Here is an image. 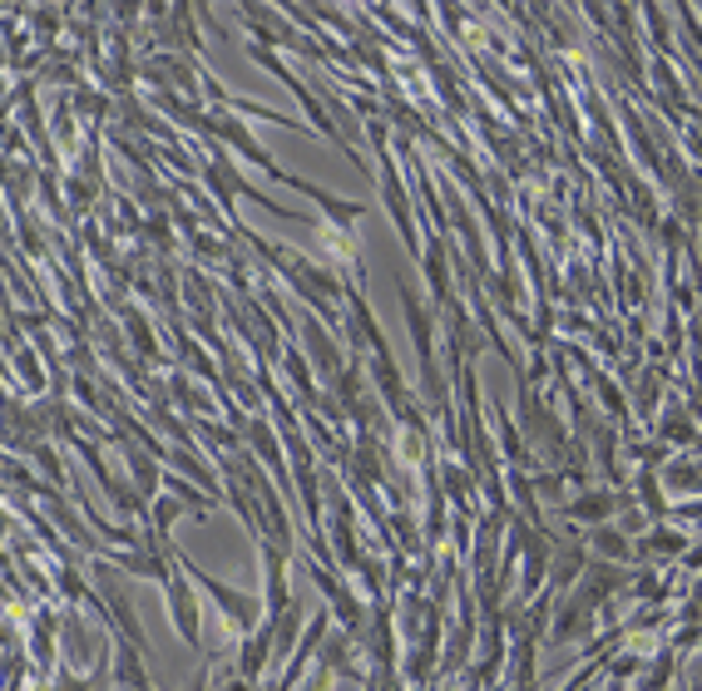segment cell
<instances>
[{
    "instance_id": "cell-1",
    "label": "cell",
    "mask_w": 702,
    "mask_h": 691,
    "mask_svg": "<svg viewBox=\"0 0 702 691\" xmlns=\"http://www.w3.org/2000/svg\"><path fill=\"white\" fill-rule=\"evenodd\" d=\"M173 564H178L188 578H194V588H204V593L213 597V603H218V613H223L227 622H233V632H243V638H253V632H262V628H268V607H262L258 597H248V593H238V588L218 583L213 573H204V568H198L194 558H184V553H178Z\"/></svg>"
},
{
    "instance_id": "cell-2",
    "label": "cell",
    "mask_w": 702,
    "mask_h": 691,
    "mask_svg": "<svg viewBox=\"0 0 702 691\" xmlns=\"http://www.w3.org/2000/svg\"><path fill=\"white\" fill-rule=\"evenodd\" d=\"M262 578H268V597H262V607H268V628H278L282 617H287L292 597H287V553L278 548V543L262 539Z\"/></svg>"
},
{
    "instance_id": "cell-3",
    "label": "cell",
    "mask_w": 702,
    "mask_h": 691,
    "mask_svg": "<svg viewBox=\"0 0 702 691\" xmlns=\"http://www.w3.org/2000/svg\"><path fill=\"white\" fill-rule=\"evenodd\" d=\"M169 613H173V628H178V638L188 642L194 652H204V628H198V603H194V583H184V578L173 573L169 583Z\"/></svg>"
},
{
    "instance_id": "cell-4",
    "label": "cell",
    "mask_w": 702,
    "mask_h": 691,
    "mask_svg": "<svg viewBox=\"0 0 702 691\" xmlns=\"http://www.w3.org/2000/svg\"><path fill=\"white\" fill-rule=\"evenodd\" d=\"M624 509V499L618 494H608V490H599V494H579V499H569V519L574 523H604V519H614V514Z\"/></svg>"
},
{
    "instance_id": "cell-5",
    "label": "cell",
    "mask_w": 702,
    "mask_h": 691,
    "mask_svg": "<svg viewBox=\"0 0 702 691\" xmlns=\"http://www.w3.org/2000/svg\"><path fill=\"white\" fill-rule=\"evenodd\" d=\"M248 435H253V445H258V455H262V465H268V474L278 479L282 490H287V465H282V445L272 440V425H268V420H248Z\"/></svg>"
},
{
    "instance_id": "cell-6",
    "label": "cell",
    "mask_w": 702,
    "mask_h": 691,
    "mask_svg": "<svg viewBox=\"0 0 702 691\" xmlns=\"http://www.w3.org/2000/svg\"><path fill=\"white\" fill-rule=\"evenodd\" d=\"M589 548L604 558V564H628L638 548H628L624 529H608V523H599V529H589Z\"/></svg>"
},
{
    "instance_id": "cell-7",
    "label": "cell",
    "mask_w": 702,
    "mask_h": 691,
    "mask_svg": "<svg viewBox=\"0 0 702 691\" xmlns=\"http://www.w3.org/2000/svg\"><path fill=\"white\" fill-rule=\"evenodd\" d=\"M124 459H130V469H134V479H139V494L153 504V490H159V465H153L149 455H144L139 445H124Z\"/></svg>"
},
{
    "instance_id": "cell-8",
    "label": "cell",
    "mask_w": 702,
    "mask_h": 691,
    "mask_svg": "<svg viewBox=\"0 0 702 691\" xmlns=\"http://www.w3.org/2000/svg\"><path fill=\"white\" fill-rule=\"evenodd\" d=\"M682 533H673V529H653L649 539H638V553H682Z\"/></svg>"
},
{
    "instance_id": "cell-9",
    "label": "cell",
    "mask_w": 702,
    "mask_h": 691,
    "mask_svg": "<svg viewBox=\"0 0 702 691\" xmlns=\"http://www.w3.org/2000/svg\"><path fill=\"white\" fill-rule=\"evenodd\" d=\"M30 455H35V465H40L45 474L54 479V484H65V469H60V459H54V449L45 445V440H35V445H30Z\"/></svg>"
},
{
    "instance_id": "cell-10",
    "label": "cell",
    "mask_w": 702,
    "mask_h": 691,
    "mask_svg": "<svg viewBox=\"0 0 702 691\" xmlns=\"http://www.w3.org/2000/svg\"><path fill=\"white\" fill-rule=\"evenodd\" d=\"M534 490H540L544 499H559V494H564V479H554V474H534Z\"/></svg>"
},
{
    "instance_id": "cell-11",
    "label": "cell",
    "mask_w": 702,
    "mask_h": 691,
    "mask_svg": "<svg viewBox=\"0 0 702 691\" xmlns=\"http://www.w3.org/2000/svg\"><path fill=\"white\" fill-rule=\"evenodd\" d=\"M223 691H253V681L248 677H238V671H233V677H227V687Z\"/></svg>"
}]
</instances>
